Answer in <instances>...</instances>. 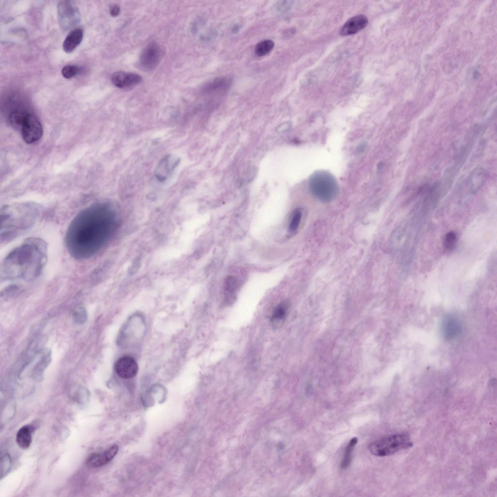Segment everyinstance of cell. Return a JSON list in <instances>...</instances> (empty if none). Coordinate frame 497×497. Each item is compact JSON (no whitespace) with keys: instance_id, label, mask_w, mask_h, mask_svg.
I'll return each instance as SVG.
<instances>
[{"instance_id":"cell-1","label":"cell","mask_w":497,"mask_h":497,"mask_svg":"<svg viewBox=\"0 0 497 497\" xmlns=\"http://www.w3.org/2000/svg\"><path fill=\"white\" fill-rule=\"evenodd\" d=\"M114 209L106 202L93 204L79 212L70 222L65 242L72 257L89 258L107 244L116 227Z\"/></svg>"},{"instance_id":"cell-2","label":"cell","mask_w":497,"mask_h":497,"mask_svg":"<svg viewBox=\"0 0 497 497\" xmlns=\"http://www.w3.org/2000/svg\"><path fill=\"white\" fill-rule=\"evenodd\" d=\"M47 246L41 239L32 237L12 250L0 266L1 282H29L41 274L47 258Z\"/></svg>"},{"instance_id":"cell-3","label":"cell","mask_w":497,"mask_h":497,"mask_svg":"<svg viewBox=\"0 0 497 497\" xmlns=\"http://www.w3.org/2000/svg\"><path fill=\"white\" fill-rule=\"evenodd\" d=\"M40 208L33 204L5 206L0 211V241L8 242L30 229L40 216Z\"/></svg>"},{"instance_id":"cell-4","label":"cell","mask_w":497,"mask_h":497,"mask_svg":"<svg viewBox=\"0 0 497 497\" xmlns=\"http://www.w3.org/2000/svg\"><path fill=\"white\" fill-rule=\"evenodd\" d=\"M309 187L315 197L325 202L334 199L339 192L338 184L334 177L324 171H317L310 177Z\"/></svg>"},{"instance_id":"cell-5","label":"cell","mask_w":497,"mask_h":497,"mask_svg":"<svg viewBox=\"0 0 497 497\" xmlns=\"http://www.w3.org/2000/svg\"><path fill=\"white\" fill-rule=\"evenodd\" d=\"M413 443L409 435L405 433L389 435L371 443L368 449L371 454L383 457L393 454L397 452L411 447Z\"/></svg>"},{"instance_id":"cell-6","label":"cell","mask_w":497,"mask_h":497,"mask_svg":"<svg viewBox=\"0 0 497 497\" xmlns=\"http://www.w3.org/2000/svg\"><path fill=\"white\" fill-rule=\"evenodd\" d=\"M163 54L161 46L156 42L148 44L143 50L140 56L139 63L142 69L150 71L155 69L160 63Z\"/></svg>"},{"instance_id":"cell-7","label":"cell","mask_w":497,"mask_h":497,"mask_svg":"<svg viewBox=\"0 0 497 497\" xmlns=\"http://www.w3.org/2000/svg\"><path fill=\"white\" fill-rule=\"evenodd\" d=\"M19 131L24 141L27 144H33L38 141L43 134L41 122L32 113L27 116Z\"/></svg>"},{"instance_id":"cell-8","label":"cell","mask_w":497,"mask_h":497,"mask_svg":"<svg viewBox=\"0 0 497 497\" xmlns=\"http://www.w3.org/2000/svg\"><path fill=\"white\" fill-rule=\"evenodd\" d=\"M58 13L60 23L66 29L77 24L79 19V11L70 1H61L58 5Z\"/></svg>"},{"instance_id":"cell-9","label":"cell","mask_w":497,"mask_h":497,"mask_svg":"<svg viewBox=\"0 0 497 497\" xmlns=\"http://www.w3.org/2000/svg\"><path fill=\"white\" fill-rule=\"evenodd\" d=\"M142 77L139 74L125 71H117L111 76L113 84L120 89L133 88L141 83Z\"/></svg>"},{"instance_id":"cell-10","label":"cell","mask_w":497,"mask_h":497,"mask_svg":"<svg viewBox=\"0 0 497 497\" xmlns=\"http://www.w3.org/2000/svg\"><path fill=\"white\" fill-rule=\"evenodd\" d=\"M115 370L120 377L131 379L137 374L138 366L133 358L130 356H124L116 361L115 364Z\"/></svg>"},{"instance_id":"cell-11","label":"cell","mask_w":497,"mask_h":497,"mask_svg":"<svg viewBox=\"0 0 497 497\" xmlns=\"http://www.w3.org/2000/svg\"><path fill=\"white\" fill-rule=\"evenodd\" d=\"M180 159L174 155L168 154L164 157L158 164L155 176L160 182L166 181L180 163Z\"/></svg>"},{"instance_id":"cell-12","label":"cell","mask_w":497,"mask_h":497,"mask_svg":"<svg viewBox=\"0 0 497 497\" xmlns=\"http://www.w3.org/2000/svg\"><path fill=\"white\" fill-rule=\"evenodd\" d=\"M117 445H113L101 453H93L87 458L85 464L91 468L102 466L111 461L117 453Z\"/></svg>"},{"instance_id":"cell-13","label":"cell","mask_w":497,"mask_h":497,"mask_svg":"<svg viewBox=\"0 0 497 497\" xmlns=\"http://www.w3.org/2000/svg\"><path fill=\"white\" fill-rule=\"evenodd\" d=\"M368 18L364 15H358L349 18L341 28L339 33L343 36L354 34L364 29L367 24Z\"/></svg>"},{"instance_id":"cell-14","label":"cell","mask_w":497,"mask_h":497,"mask_svg":"<svg viewBox=\"0 0 497 497\" xmlns=\"http://www.w3.org/2000/svg\"><path fill=\"white\" fill-rule=\"evenodd\" d=\"M488 177L487 172L481 167H477L470 173L467 180V186L472 192L482 187Z\"/></svg>"},{"instance_id":"cell-15","label":"cell","mask_w":497,"mask_h":497,"mask_svg":"<svg viewBox=\"0 0 497 497\" xmlns=\"http://www.w3.org/2000/svg\"><path fill=\"white\" fill-rule=\"evenodd\" d=\"M83 36L81 29H75L69 32L63 42L64 50L68 53L73 52L82 42Z\"/></svg>"},{"instance_id":"cell-16","label":"cell","mask_w":497,"mask_h":497,"mask_svg":"<svg viewBox=\"0 0 497 497\" xmlns=\"http://www.w3.org/2000/svg\"><path fill=\"white\" fill-rule=\"evenodd\" d=\"M443 332L447 339H450L460 331L461 326L458 319L453 316H447L442 325Z\"/></svg>"},{"instance_id":"cell-17","label":"cell","mask_w":497,"mask_h":497,"mask_svg":"<svg viewBox=\"0 0 497 497\" xmlns=\"http://www.w3.org/2000/svg\"><path fill=\"white\" fill-rule=\"evenodd\" d=\"M231 81L227 78H218L208 83L203 88L206 93L221 91L228 89Z\"/></svg>"},{"instance_id":"cell-18","label":"cell","mask_w":497,"mask_h":497,"mask_svg":"<svg viewBox=\"0 0 497 497\" xmlns=\"http://www.w3.org/2000/svg\"><path fill=\"white\" fill-rule=\"evenodd\" d=\"M16 442L22 449H26L30 447L32 442V436L28 426L22 427L19 430L16 436Z\"/></svg>"},{"instance_id":"cell-19","label":"cell","mask_w":497,"mask_h":497,"mask_svg":"<svg viewBox=\"0 0 497 497\" xmlns=\"http://www.w3.org/2000/svg\"><path fill=\"white\" fill-rule=\"evenodd\" d=\"M50 353H47L42 357L41 359L35 366L33 371V376L34 379L38 381L42 379L43 371L50 362Z\"/></svg>"},{"instance_id":"cell-20","label":"cell","mask_w":497,"mask_h":497,"mask_svg":"<svg viewBox=\"0 0 497 497\" xmlns=\"http://www.w3.org/2000/svg\"><path fill=\"white\" fill-rule=\"evenodd\" d=\"M357 442L358 438L355 437L350 440L347 446L341 464L342 469L347 468L350 464L353 449Z\"/></svg>"},{"instance_id":"cell-21","label":"cell","mask_w":497,"mask_h":497,"mask_svg":"<svg viewBox=\"0 0 497 497\" xmlns=\"http://www.w3.org/2000/svg\"><path fill=\"white\" fill-rule=\"evenodd\" d=\"M274 46V43L272 40L270 39L263 40L256 46L255 53L258 56H264L270 52L273 49Z\"/></svg>"},{"instance_id":"cell-22","label":"cell","mask_w":497,"mask_h":497,"mask_svg":"<svg viewBox=\"0 0 497 497\" xmlns=\"http://www.w3.org/2000/svg\"><path fill=\"white\" fill-rule=\"evenodd\" d=\"M88 317L87 312L86 309L82 306L77 307L74 311L72 314V318L74 323L78 325L84 324L87 320Z\"/></svg>"},{"instance_id":"cell-23","label":"cell","mask_w":497,"mask_h":497,"mask_svg":"<svg viewBox=\"0 0 497 497\" xmlns=\"http://www.w3.org/2000/svg\"><path fill=\"white\" fill-rule=\"evenodd\" d=\"M287 311V306L285 303H282L277 306L274 309L271 320L274 321H281L285 317Z\"/></svg>"},{"instance_id":"cell-24","label":"cell","mask_w":497,"mask_h":497,"mask_svg":"<svg viewBox=\"0 0 497 497\" xmlns=\"http://www.w3.org/2000/svg\"><path fill=\"white\" fill-rule=\"evenodd\" d=\"M302 217V212L300 209H296L292 215V216L289 225L288 230L290 232H293L297 230L299 226Z\"/></svg>"},{"instance_id":"cell-25","label":"cell","mask_w":497,"mask_h":497,"mask_svg":"<svg viewBox=\"0 0 497 497\" xmlns=\"http://www.w3.org/2000/svg\"><path fill=\"white\" fill-rule=\"evenodd\" d=\"M457 236L453 232H447L444 237V246L445 248L448 251L453 250L456 245Z\"/></svg>"},{"instance_id":"cell-26","label":"cell","mask_w":497,"mask_h":497,"mask_svg":"<svg viewBox=\"0 0 497 497\" xmlns=\"http://www.w3.org/2000/svg\"><path fill=\"white\" fill-rule=\"evenodd\" d=\"M11 460L9 454H4L0 459V477H4L11 468Z\"/></svg>"},{"instance_id":"cell-27","label":"cell","mask_w":497,"mask_h":497,"mask_svg":"<svg viewBox=\"0 0 497 497\" xmlns=\"http://www.w3.org/2000/svg\"><path fill=\"white\" fill-rule=\"evenodd\" d=\"M80 70L79 67L77 66L73 65H68L63 67L61 71V73L65 78L70 79L76 75Z\"/></svg>"},{"instance_id":"cell-28","label":"cell","mask_w":497,"mask_h":497,"mask_svg":"<svg viewBox=\"0 0 497 497\" xmlns=\"http://www.w3.org/2000/svg\"><path fill=\"white\" fill-rule=\"evenodd\" d=\"M120 8L118 5L114 4L110 7V15L114 17H117L119 14Z\"/></svg>"},{"instance_id":"cell-29","label":"cell","mask_w":497,"mask_h":497,"mask_svg":"<svg viewBox=\"0 0 497 497\" xmlns=\"http://www.w3.org/2000/svg\"><path fill=\"white\" fill-rule=\"evenodd\" d=\"M238 30H239V27H238V26L236 25L235 26L233 27L232 31L233 32H236Z\"/></svg>"}]
</instances>
